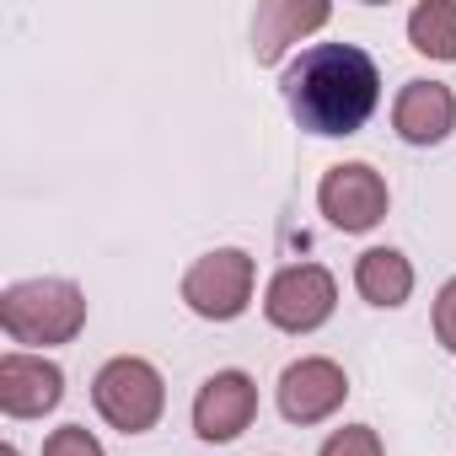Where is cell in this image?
I'll list each match as a JSON object with an SVG mask.
<instances>
[{
    "mask_svg": "<svg viewBox=\"0 0 456 456\" xmlns=\"http://www.w3.org/2000/svg\"><path fill=\"white\" fill-rule=\"evenodd\" d=\"M280 92L306 134H360L381 102V70L360 44H312L290 60Z\"/></svg>",
    "mask_w": 456,
    "mask_h": 456,
    "instance_id": "obj_1",
    "label": "cell"
},
{
    "mask_svg": "<svg viewBox=\"0 0 456 456\" xmlns=\"http://www.w3.org/2000/svg\"><path fill=\"white\" fill-rule=\"evenodd\" d=\"M0 328L12 344L54 349L86 328V296L70 280H22L0 296Z\"/></svg>",
    "mask_w": 456,
    "mask_h": 456,
    "instance_id": "obj_2",
    "label": "cell"
},
{
    "mask_svg": "<svg viewBox=\"0 0 456 456\" xmlns=\"http://www.w3.org/2000/svg\"><path fill=\"white\" fill-rule=\"evenodd\" d=\"M92 403H97V413H102L113 429L145 435V429H156V419H161V408H167V381H161V370H156L151 360L118 354V360H108V365L97 370Z\"/></svg>",
    "mask_w": 456,
    "mask_h": 456,
    "instance_id": "obj_3",
    "label": "cell"
},
{
    "mask_svg": "<svg viewBox=\"0 0 456 456\" xmlns=\"http://www.w3.org/2000/svg\"><path fill=\"white\" fill-rule=\"evenodd\" d=\"M253 280H258V269H253V258L242 248H215L183 274V301L204 322H232V317L248 312Z\"/></svg>",
    "mask_w": 456,
    "mask_h": 456,
    "instance_id": "obj_4",
    "label": "cell"
},
{
    "mask_svg": "<svg viewBox=\"0 0 456 456\" xmlns=\"http://www.w3.org/2000/svg\"><path fill=\"white\" fill-rule=\"evenodd\" d=\"M338 306V280L322 264H290L264 290V317L280 333H317Z\"/></svg>",
    "mask_w": 456,
    "mask_h": 456,
    "instance_id": "obj_5",
    "label": "cell"
},
{
    "mask_svg": "<svg viewBox=\"0 0 456 456\" xmlns=\"http://www.w3.org/2000/svg\"><path fill=\"white\" fill-rule=\"evenodd\" d=\"M317 204L328 215V225H338V232H370V225L387 220V177L370 167V161H338L322 172L317 183Z\"/></svg>",
    "mask_w": 456,
    "mask_h": 456,
    "instance_id": "obj_6",
    "label": "cell"
},
{
    "mask_svg": "<svg viewBox=\"0 0 456 456\" xmlns=\"http://www.w3.org/2000/svg\"><path fill=\"white\" fill-rule=\"evenodd\" d=\"M258 419V381L248 370H215L193 397V435L209 445L237 440Z\"/></svg>",
    "mask_w": 456,
    "mask_h": 456,
    "instance_id": "obj_7",
    "label": "cell"
},
{
    "mask_svg": "<svg viewBox=\"0 0 456 456\" xmlns=\"http://www.w3.org/2000/svg\"><path fill=\"white\" fill-rule=\"evenodd\" d=\"M344 397H349V376L338 360L306 354V360L285 365V376H280V413L290 424H322L344 408Z\"/></svg>",
    "mask_w": 456,
    "mask_h": 456,
    "instance_id": "obj_8",
    "label": "cell"
},
{
    "mask_svg": "<svg viewBox=\"0 0 456 456\" xmlns=\"http://www.w3.org/2000/svg\"><path fill=\"white\" fill-rule=\"evenodd\" d=\"M60 397H65V370L54 360L28 349L0 354V408L12 419H44L60 408Z\"/></svg>",
    "mask_w": 456,
    "mask_h": 456,
    "instance_id": "obj_9",
    "label": "cell"
},
{
    "mask_svg": "<svg viewBox=\"0 0 456 456\" xmlns=\"http://www.w3.org/2000/svg\"><path fill=\"white\" fill-rule=\"evenodd\" d=\"M392 129L408 145H440L456 129V92L445 81H408L392 102Z\"/></svg>",
    "mask_w": 456,
    "mask_h": 456,
    "instance_id": "obj_10",
    "label": "cell"
},
{
    "mask_svg": "<svg viewBox=\"0 0 456 456\" xmlns=\"http://www.w3.org/2000/svg\"><path fill=\"white\" fill-rule=\"evenodd\" d=\"M333 12L322 0H264L253 17V54L258 65H280L290 44H301L306 33H317Z\"/></svg>",
    "mask_w": 456,
    "mask_h": 456,
    "instance_id": "obj_11",
    "label": "cell"
},
{
    "mask_svg": "<svg viewBox=\"0 0 456 456\" xmlns=\"http://www.w3.org/2000/svg\"><path fill=\"white\" fill-rule=\"evenodd\" d=\"M354 290L370 301V306H403L413 296V264L397 253V248H370L354 258Z\"/></svg>",
    "mask_w": 456,
    "mask_h": 456,
    "instance_id": "obj_12",
    "label": "cell"
},
{
    "mask_svg": "<svg viewBox=\"0 0 456 456\" xmlns=\"http://www.w3.org/2000/svg\"><path fill=\"white\" fill-rule=\"evenodd\" d=\"M408 44L429 60H456V0H419L408 12Z\"/></svg>",
    "mask_w": 456,
    "mask_h": 456,
    "instance_id": "obj_13",
    "label": "cell"
},
{
    "mask_svg": "<svg viewBox=\"0 0 456 456\" xmlns=\"http://www.w3.org/2000/svg\"><path fill=\"white\" fill-rule=\"evenodd\" d=\"M317 456H387V451H381V435L370 424H344V429H333L322 440Z\"/></svg>",
    "mask_w": 456,
    "mask_h": 456,
    "instance_id": "obj_14",
    "label": "cell"
},
{
    "mask_svg": "<svg viewBox=\"0 0 456 456\" xmlns=\"http://www.w3.org/2000/svg\"><path fill=\"white\" fill-rule=\"evenodd\" d=\"M44 456H108V451H102V440L86 424H65V429H54L44 440Z\"/></svg>",
    "mask_w": 456,
    "mask_h": 456,
    "instance_id": "obj_15",
    "label": "cell"
},
{
    "mask_svg": "<svg viewBox=\"0 0 456 456\" xmlns=\"http://www.w3.org/2000/svg\"><path fill=\"white\" fill-rule=\"evenodd\" d=\"M435 338L456 354V280H445L435 296Z\"/></svg>",
    "mask_w": 456,
    "mask_h": 456,
    "instance_id": "obj_16",
    "label": "cell"
},
{
    "mask_svg": "<svg viewBox=\"0 0 456 456\" xmlns=\"http://www.w3.org/2000/svg\"><path fill=\"white\" fill-rule=\"evenodd\" d=\"M0 456H17V445H6V451H0Z\"/></svg>",
    "mask_w": 456,
    "mask_h": 456,
    "instance_id": "obj_17",
    "label": "cell"
}]
</instances>
